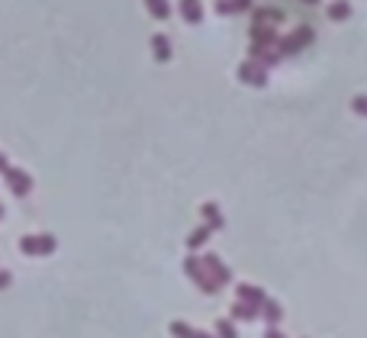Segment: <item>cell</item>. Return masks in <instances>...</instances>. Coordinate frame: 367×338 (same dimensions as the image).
Masks as SVG:
<instances>
[{
	"label": "cell",
	"instance_id": "cell-1",
	"mask_svg": "<svg viewBox=\"0 0 367 338\" xmlns=\"http://www.w3.org/2000/svg\"><path fill=\"white\" fill-rule=\"evenodd\" d=\"M312 42H316V29L312 26H297L293 32H287V36L277 39V52H281V58H287V55L303 52V48L312 46Z\"/></svg>",
	"mask_w": 367,
	"mask_h": 338
},
{
	"label": "cell",
	"instance_id": "cell-2",
	"mask_svg": "<svg viewBox=\"0 0 367 338\" xmlns=\"http://www.w3.org/2000/svg\"><path fill=\"white\" fill-rule=\"evenodd\" d=\"M58 252V238L55 235H23L19 238V254H26V258H48V254Z\"/></svg>",
	"mask_w": 367,
	"mask_h": 338
},
{
	"label": "cell",
	"instance_id": "cell-3",
	"mask_svg": "<svg viewBox=\"0 0 367 338\" xmlns=\"http://www.w3.org/2000/svg\"><path fill=\"white\" fill-rule=\"evenodd\" d=\"M184 274H187L190 283H194L200 293H207V297H216L219 293V287L213 283V277L207 274V267H203V261H200L197 254H187V258H184Z\"/></svg>",
	"mask_w": 367,
	"mask_h": 338
},
{
	"label": "cell",
	"instance_id": "cell-4",
	"mask_svg": "<svg viewBox=\"0 0 367 338\" xmlns=\"http://www.w3.org/2000/svg\"><path fill=\"white\" fill-rule=\"evenodd\" d=\"M200 261H203V267H207V274L213 277V283H216L219 290L232 283V271H229V267H226V261H223V258H219L216 252H207L203 258H200Z\"/></svg>",
	"mask_w": 367,
	"mask_h": 338
},
{
	"label": "cell",
	"instance_id": "cell-5",
	"mask_svg": "<svg viewBox=\"0 0 367 338\" xmlns=\"http://www.w3.org/2000/svg\"><path fill=\"white\" fill-rule=\"evenodd\" d=\"M3 180H7V187L13 197H29V194H32V178H29V171L10 165V168L3 171Z\"/></svg>",
	"mask_w": 367,
	"mask_h": 338
},
{
	"label": "cell",
	"instance_id": "cell-6",
	"mask_svg": "<svg viewBox=\"0 0 367 338\" xmlns=\"http://www.w3.org/2000/svg\"><path fill=\"white\" fill-rule=\"evenodd\" d=\"M236 75H238V81L248 84V87H264V84H267V68H264L261 62H254V58L242 62Z\"/></svg>",
	"mask_w": 367,
	"mask_h": 338
},
{
	"label": "cell",
	"instance_id": "cell-7",
	"mask_svg": "<svg viewBox=\"0 0 367 338\" xmlns=\"http://www.w3.org/2000/svg\"><path fill=\"white\" fill-rule=\"evenodd\" d=\"M178 13L184 23L190 26H200L203 19H207V7H203V0H178Z\"/></svg>",
	"mask_w": 367,
	"mask_h": 338
},
{
	"label": "cell",
	"instance_id": "cell-8",
	"mask_svg": "<svg viewBox=\"0 0 367 338\" xmlns=\"http://www.w3.org/2000/svg\"><path fill=\"white\" fill-rule=\"evenodd\" d=\"M200 216H203V225H209L213 232H223V229H226V216H223V209H219L213 200H207V203L200 207Z\"/></svg>",
	"mask_w": 367,
	"mask_h": 338
},
{
	"label": "cell",
	"instance_id": "cell-9",
	"mask_svg": "<svg viewBox=\"0 0 367 338\" xmlns=\"http://www.w3.org/2000/svg\"><path fill=\"white\" fill-rule=\"evenodd\" d=\"M236 300L248 303V306H258L261 310V303L267 300V293L261 287H254V283H236Z\"/></svg>",
	"mask_w": 367,
	"mask_h": 338
},
{
	"label": "cell",
	"instance_id": "cell-10",
	"mask_svg": "<svg viewBox=\"0 0 367 338\" xmlns=\"http://www.w3.org/2000/svg\"><path fill=\"white\" fill-rule=\"evenodd\" d=\"M151 55H155V62H161V65H168L171 55H174V48H171V39L164 36V32H155L151 36Z\"/></svg>",
	"mask_w": 367,
	"mask_h": 338
},
{
	"label": "cell",
	"instance_id": "cell-11",
	"mask_svg": "<svg viewBox=\"0 0 367 338\" xmlns=\"http://www.w3.org/2000/svg\"><path fill=\"white\" fill-rule=\"evenodd\" d=\"M229 319L232 322H258L261 319V310L258 306H248V303H242V300H236L232 306H229Z\"/></svg>",
	"mask_w": 367,
	"mask_h": 338
},
{
	"label": "cell",
	"instance_id": "cell-12",
	"mask_svg": "<svg viewBox=\"0 0 367 338\" xmlns=\"http://www.w3.org/2000/svg\"><path fill=\"white\" fill-rule=\"evenodd\" d=\"M168 332H171V338H216V335H209V332L197 329V326H190V322H180V319L171 322Z\"/></svg>",
	"mask_w": 367,
	"mask_h": 338
},
{
	"label": "cell",
	"instance_id": "cell-13",
	"mask_svg": "<svg viewBox=\"0 0 367 338\" xmlns=\"http://www.w3.org/2000/svg\"><path fill=\"white\" fill-rule=\"evenodd\" d=\"M254 7V0H216L219 17H236V13H248Z\"/></svg>",
	"mask_w": 367,
	"mask_h": 338
},
{
	"label": "cell",
	"instance_id": "cell-14",
	"mask_svg": "<svg viewBox=\"0 0 367 338\" xmlns=\"http://www.w3.org/2000/svg\"><path fill=\"white\" fill-rule=\"evenodd\" d=\"M351 13H355L351 0H332L329 7H326V17H329L332 23H345V19H351Z\"/></svg>",
	"mask_w": 367,
	"mask_h": 338
},
{
	"label": "cell",
	"instance_id": "cell-15",
	"mask_svg": "<svg viewBox=\"0 0 367 338\" xmlns=\"http://www.w3.org/2000/svg\"><path fill=\"white\" fill-rule=\"evenodd\" d=\"M261 319L267 322V326H281V322H283V306L267 297V300L261 303Z\"/></svg>",
	"mask_w": 367,
	"mask_h": 338
},
{
	"label": "cell",
	"instance_id": "cell-16",
	"mask_svg": "<svg viewBox=\"0 0 367 338\" xmlns=\"http://www.w3.org/2000/svg\"><path fill=\"white\" fill-rule=\"evenodd\" d=\"M209 235H213V229H209V225H197V229L187 235V248H190V252H200V248L209 242Z\"/></svg>",
	"mask_w": 367,
	"mask_h": 338
},
{
	"label": "cell",
	"instance_id": "cell-17",
	"mask_svg": "<svg viewBox=\"0 0 367 338\" xmlns=\"http://www.w3.org/2000/svg\"><path fill=\"white\" fill-rule=\"evenodd\" d=\"M145 10H149V17L158 19V23L171 19V3L168 0H145Z\"/></svg>",
	"mask_w": 367,
	"mask_h": 338
},
{
	"label": "cell",
	"instance_id": "cell-18",
	"mask_svg": "<svg viewBox=\"0 0 367 338\" xmlns=\"http://www.w3.org/2000/svg\"><path fill=\"white\" fill-rule=\"evenodd\" d=\"M213 335L216 338H238V329H236V322L232 319H216V326H213Z\"/></svg>",
	"mask_w": 367,
	"mask_h": 338
},
{
	"label": "cell",
	"instance_id": "cell-19",
	"mask_svg": "<svg viewBox=\"0 0 367 338\" xmlns=\"http://www.w3.org/2000/svg\"><path fill=\"white\" fill-rule=\"evenodd\" d=\"M351 110L358 113V116H367V94H358L351 100Z\"/></svg>",
	"mask_w": 367,
	"mask_h": 338
},
{
	"label": "cell",
	"instance_id": "cell-20",
	"mask_svg": "<svg viewBox=\"0 0 367 338\" xmlns=\"http://www.w3.org/2000/svg\"><path fill=\"white\" fill-rule=\"evenodd\" d=\"M10 283H13V274H10L7 267H0V290H7Z\"/></svg>",
	"mask_w": 367,
	"mask_h": 338
},
{
	"label": "cell",
	"instance_id": "cell-21",
	"mask_svg": "<svg viewBox=\"0 0 367 338\" xmlns=\"http://www.w3.org/2000/svg\"><path fill=\"white\" fill-rule=\"evenodd\" d=\"M264 338H287V335H283V332L277 329V326H267V332H264Z\"/></svg>",
	"mask_w": 367,
	"mask_h": 338
},
{
	"label": "cell",
	"instance_id": "cell-22",
	"mask_svg": "<svg viewBox=\"0 0 367 338\" xmlns=\"http://www.w3.org/2000/svg\"><path fill=\"white\" fill-rule=\"evenodd\" d=\"M10 168V161H7V155H3V151H0V174H3V171Z\"/></svg>",
	"mask_w": 367,
	"mask_h": 338
},
{
	"label": "cell",
	"instance_id": "cell-23",
	"mask_svg": "<svg viewBox=\"0 0 367 338\" xmlns=\"http://www.w3.org/2000/svg\"><path fill=\"white\" fill-rule=\"evenodd\" d=\"M303 3H306V7H316V3H322V0H303Z\"/></svg>",
	"mask_w": 367,
	"mask_h": 338
},
{
	"label": "cell",
	"instance_id": "cell-24",
	"mask_svg": "<svg viewBox=\"0 0 367 338\" xmlns=\"http://www.w3.org/2000/svg\"><path fill=\"white\" fill-rule=\"evenodd\" d=\"M0 219H3V203H0Z\"/></svg>",
	"mask_w": 367,
	"mask_h": 338
}]
</instances>
